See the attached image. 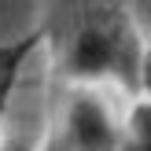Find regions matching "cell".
Segmentation results:
<instances>
[{"label": "cell", "mask_w": 151, "mask_h": 151, "mask_svg": "<svg viewBox=\"0 0 151 151\" xmlns=\"http://www.w3.org/2000/svg\"><path fill=\"white\" fill-rule=\"evenodd\" d=\"M37 29L59 85L147 96V33L129 0H48Z\"/></svg>", "instance_id": "6da1fadb"}, {"label": "cell", "mask_w": 151, "mask_h": 151, "mask_svg": "<svg viewBox=\"0 0 151 151\" xmlns=\"http://www.w3.org/2000/svg\"><path fill=\"white\" fill-rule=\"evenodd\" d=\"M37 151H122V118L111 111L103 88L55 81L48 129Z\"/></svg>", "instance_id": "7a4b0ae2"}, {"label": "cell", "mask_w": 151, "mask_h": 151, "mask_svg": "<svg viewBox=\"0 0 151 151\" xmlns=\"http://www.w3.org/2000/svg\"><path fill=\"white\" fill-rule=\"evenodd\" d=\"M33 55H41V29H26L11 41H0V140L7 137V114Z\"/></svg>", "instance_id": "3957f363"}, {"label": "cell", "mask_w": 151, "mask_h": 151, "mask_svg": "<svg viewBox=\"0 0 151 151\" xmlns=\"http://www.w3.org/2000/svg\"><path fill=\"white\" fill-rule=\"evenodd\" d=\"M0 151H37V147H29L26 140H19V137H4L0 140Z\"/></svg>", "instance_id": "277c9868"}]
</instances>
